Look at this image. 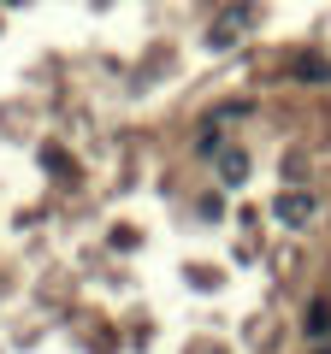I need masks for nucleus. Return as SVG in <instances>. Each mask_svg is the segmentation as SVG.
I'll return each mask as SVG.
<instances>
[{
    "instance_id": "f257e3e1",
    "label": "nucleus",
    "mask_w": 331,
    "mask_h": 354,
    "mask_svg": "<svg viewBox=\"0 0 331 354\" xmlns=\"http://www.w3.org/2000/svg\"><path fill=\"white\" fill-rule=\"evenodd\" d=\"M314 213H319V201L307 189H278V201H272V218H278V225H296V230H302Z\"/></svg>"
},
{
    "instance_id": "20e7f679",
    "label": "nucleus",
    "mask_w": 331,
    "mask_h": 354,
    "mask_svg": "<svg viewBox=\"0 0 331 354\" xmlns=\"http://www.w3.org/2000/svg\"><path fill=\"white\" fill-rule=\"evenodd\" d=\"M290 77H302V83H331V65L319 59V53H296V59H290Z\"/></svg>"
},
{
    "instance_id": "423d86ee",
    "label": "nucleus",
    "mask_w": 331,
    "mask_h": 354,
    "mask_svg": "<svg viewBox=\"0 0 331 354\" xmlns=\"http://www.w3.org/2000/svg\"><path fill=\"white\" fill-rule=\"evenodd\" d=\"M195 153H219V124H213V118H207L202 136H195Z\"/></svg>"
},
{
    "instance_id": "0eeeda50",
    "label": "nucleus",
    "mask_w": 331,
    "mask_h": 354,
    "mask_svg": "<svg viewBox=\"0 0 331 354\" xmlns=\"http://www.w3.org/2000/svg\"><path fill=\"white\" fill-rule=\"evenodd\" d=\"M42 165H53V171H65V177H71V171H77V165H71V160H65V153H60V148H42Z\"/></svg>"
},
{
    "instance_id": "f03ea898",
    "label": "nucleus",
    "mask_w": 331,
    "mask_h": 354,
    "mask_svg": "<svg viewBox=\"0 0 331 354\" xmlns=\"http://www.w3.org/2000/svg\"><path fill=\"white\" fill-rule=\"evenodd\" d=\"M255 18H260V12H255V6H231V12H225V18H219V24H213V30H207V41H213V48H231V41H237V36H242V30L255 24Z\"/></svg>"
},
{
    "instance_id": "7ed1b4c3",
    "label": "nucleus",
    "mask_w": 331,
    "mask_h": 354,
    "mask_svg": "<svg viewBox=\"0 0 331 354\" xmlns=\"http://www.w3.org/2000/svg\"><path fill=\"white\" fill-rule=\"evenodd\" d=\"M242 177H249V153H242V148H225V153H219V183L237 189Z\"/></svg>"
},
{
    "instance_id": "6e6552de",
    "label": "nucleus",
    "mask_w": 331,
    "mask_h": 354,
    "mask_svg": "<svg viewBox=\"0 0 331 354\" xmlns=\"http://www.w3.org/2000/svg\"><path fill=\"white\" fill-rule=\"evenodd\" d=\"M319 354H331V348H319Z\"/></svg>"
},
{
    "instance_id": "39448f33",
    "label": "nucleus",
    "mask_w": 331,
    "mask_h": 354,
    "mask_svg": "<svg viewBox=\"0 0 331 354\" xmlns=\"http://www.w3.org/2000/svg\"><path fill=\"white\" fill-rule=\"evenodd\" d=\"M302 325H307V337H325V330H331V301H314Z\"/></svg>"
}]
</instances>
